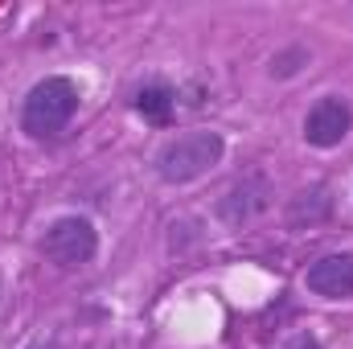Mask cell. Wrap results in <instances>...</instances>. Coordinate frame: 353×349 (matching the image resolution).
<instances>
[{
	"instance_id": "obj_3",
	"label": "cell",
	"mask_w": 353,
	"mask_h": 349,
	"mask_svg": "<svg viewBox=\"0 0 353 349\" xmlns=\"http://www.w3.org/2000/svg\"><path fill=\"white\" fill-rule=\"evenodd\" d=\"M94 251H99V230L90 218H79V214L54 218L41 235V255L58 267H83L94 259Z\"/></svg>"
},
{
	"instance_id": "obj_2",
	"label": "cell",
	"mask_w": 353,
	"mask_h": 349,
	"mask_svg": "<svg viewBox=\"0 0 353 349\" xmlns=\"http://www.w3.org/2000/svg\"><path fill=\"white\" fill-rule=\"evenodd\" d=\"M226 152V140L218 132H185L169 140L157 157V173L165 177L169 185H185V181H197L205 177Z\"/></svg>"
},
{
	"instance_id": "obj_4",
	"label": "cell",
	"mask_w": 353,
	"mask_h": 349,
	"mask_svg": "<svg viewBox=\"0 0 353 349\" xmlns=\"http://www.w3.org/2000/svg\"><path fill=\"white\" fill-rule=\"evenodd\" d=\"M353 128V107L341 94H325L312 103L308 119H304V140L312 148H337Z\"/></svg>"
},
{
	"instance_id": "obj_6",
	"label": "cell",
	"mask_w": 353,
	"mask_h": 349,
	"mask_svg": "<svg viewBox=\"0 0 353 349\" xmlns=\"http://www.w3.org/2000/svg\"><path fill=\"white\" fill-rule=\"evenodd\" d=\"M259 210H267V181L259 173L243 177V181L222 197V218H226V222H247V218H255Z\"/></svg>"
},
{
	"instance_id": "obj_1",
	"label": "cell",
	"mask_w": 353,
	"mask_h": 349,
	"mask_svg": "<svg viewBox=\"0 0 353 349\" xmlns=\"http://www.w3.org/2000/svg\"><path fill=\"white\" fill-rule=\"evenodd\" d=\"M79 111V87L62 74L54 79H41L37 87L25 94V107H21V128L33 136V140H46V136H58Z\"/></svg>"
},
{
	"instance_id": "obj_8",
	"label": "cell",
	"mask_w": 353,
	"mask_h": 349,
	"mask_svg": "<svg viewBox=\"0 0 353 349\" xmlns=\"http://www.w3.org/2000/svg\"><path fill=\"white\" fill-rule=\"evenodd\" d=\"M283 349H321V341H316L312 333H300L296 341H288V346H283Z\"/></svg>"
},
{
	"instance_id": "obj_5",
	"label": "cell",
	"mask_w": 353,
	"mask_h": 349,
	"mask_svg": "<svg viewBox=\"0 0 353 349\" xmlns=\"http://www.w3.org/2000/svg\"><path fill=\"white\" fill-rule=\"evenodd\" d=\"M304 283L312 296H325V300H345L353 296V251H337V255H325L304 271Z\"/></svg>"
},
{
	"instance_id": "obj_7",
	"label": "cell",
	"mask_w": 353,
	"mask_h": 349,
	"mask_svg": "<svg viewBox=\"0 0 353 349\" xmlns=\"http://www.w3.org/2000/svg\"><path fill=\"white\" fill-rule=\"evenodd\" d=\"M136 111L148 119V123H157V128H165L169 119H173V90L161 87V83H152V87H144L136 94Z\"/></svg>"
},
{
	"instance_id": "obj_9",
	"label": "cell",
	"mask_w": 353,
	"mask_h": 349,
	"mask_svg": "<svg viewBox=\"0 0 353 349\" xmlns=\"http://www.w3.org/2000/svg\"><path fill=\"white\" fill-rule=\"evenodd\" d=\"M29 349H58L54 341H37V346H29Z\"/></svg>"
}]
</instances>
